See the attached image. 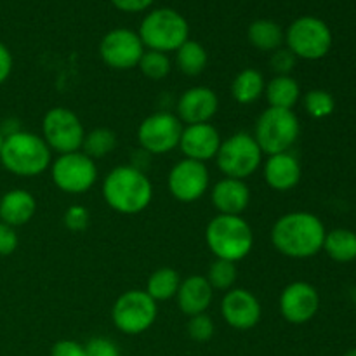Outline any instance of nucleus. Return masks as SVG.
Returning a JSON list of instances; mask_svg holds the SVG:
<instances>
[{
	"mask_svg": "<svg viewBox=\"0 0 356 356\" xmlns=\"http://www.w3.org/2000/svg\"><path fill=\"white\" fill-rule=\"evenodd\" d=\"M344 356H356V348H353V350H350V351H348V353L344 355Z\"/></svg>",
	"mask_w": 356,
	"mask_h": 356,
	"instance_id": "42",
	"label": "nucleus"
},
{
	"mask_svg": "<svg viewBox=\"0 0 356 356\" xmlns=\"http://www.w3.org/2000/svg\"><path fill=\"white\" fill-rule=\"evenodd\" d=\"M299 132L301 124L294 111L270 106L257 118L254 139L259 145L261 152L270 156L289 152L298 141Z\"/></svg>",
	"mask_w": 356,
	"mask_h": 356,
	"instance_id": "6",
	"label": "nucleus"
},
{
	"mask_svg": "<svg viewBox=\"0 0 356 356\" xmlns=\"http://www.w3.org/2000/svg\"><path fill=\"white\" fill-rule=\"evenodd\" d=\"M51 356H87L86 346L72 339H61L52 346Z\"/></svg>",
	"mask_w": 356,
	"mask_h": 356,
	"instance_id": "38",
	"label": "nucleus"
},
{
	"mask_svg": "<svg viewBox=\"0 0 356 356\" xmlns=\"http://www.w3.org/2000/svg\"><path fill=\"white\" fill-rule=\"evenodd\" d=\"M3 139H6V134L0 131V152H2V146H3Z\"/></svg>",
	"mask_w": 356,
	"mask_h": 356,
	"instance_id": "41",
	"label": "nucleus"
},
{
	"mask_svg": "<svg viewBox=\"0 0 356 356\" xmlns=\"http://www.w3.org/2000/svg\"><path fill=\"white\" fill-rule=\"evenodd\" d=\"M320 294L308 282H292L280 294V313L289 323L302 325L316 316Z\"/></svg>",
	"mask_w": 356,
	"mask_h": 356,
	"instance_id": "15",
	"label": "nucleus"
},
{
	"mask_svg": "<svg viewBox=\"0 0 356 356\" xmlns=\"http://www.w3.org/2000/svg\"><path fill=\"white\" fill-rule=\"evenodd\" d=\"M17 233L13 226L0 221V256H10L17 249Z\"/></svg>",
	"mask_w": 356,
	"mask_h": 356,
	"instance_id": "37",
	"label": "nucleus"
},
{
	"mask_svg": "<svg viewBox=\"0 0 356 356\" xmlns=\"http://www.w3.org/2000/svg\"><path fill=\"white\" fill-rule=\"evenodd\" d=\"M211 183V174L205 163L197 160L183 159L170 169L167 184L176 200L191 204L200 200Z\"/></svg>",
	"mask_w": 356,
	"mask_h": 356,
	"instance_id": "14",
	"label": "nucleus"
},
{
	"mask_svg": "<svg viewBox=\"0 0 356 356\" xmlns=\"http://www.w3.org/2000/svg\"><path fill=\"white\" fill-rule=\"evenodd\" d=\"M302 104H305L306 113L309 117L316 118V120L330 117L336 110V99H334L329 90L323 89H313L306 92L305 97H302Z\"/></svg>",
	"mask_w": 356,
	"mask_h": 356,
	"instance_id": "30",
	"label": "nucleus"
},
{
	"mask_svg": "<svg viewBox=\"0 0 356 356\" xmlns=\"http://www.w3.org/2000/svg\"><path fill=\"white\" fill-rule=\"evenodd\" d=\"M332 31L329 24L316 16H301L292 21L285 31V44L296 58L316 61L325 58L332 49Z\"/></svg>",
	"mask_w": 356,
	"mask_h": 356,
	"instance_id": "7",
	"label": "nucleus"
},
{
	"mask_svg": "<svg viewBox=\"0 0 356 356\" xmlns=\"http://www.w3.org/2000/svg\"><path fill=\"white\" fill-rule=\"evenodd\" d=\"M211 202L218 214L242 216L250 204V190L245 181L222 177L212 188Z\"/></svg>",
	"mask_w": 356,
	"mask_h": 356,
	"instance_id": "19",
	"label": "nucleus"
},
{
	"mask_svg": "<svg viewBox=\"0 0 356 356\" xmlns=\"http://www.w3.org/2000/svg\"><path fill=\"white\" fill-rule=\"evenodd\" d=\"M264 94L271 108L292 110L301 97V87L291 75H277L266 83Z\"/></svg>",
	"mask_w": 356,
	"mask_h": 356,
	"instance_id": "23",
	"label": "nucleus"
},
{
	"mask_svg": "<svg viewBox=\"0 0 356 356\" xmlns=\"http://www.w3.org/2000/svg\"><path fill=\"white\" fill-rule=\"evenodd\" d=\"M10 72H13V54L7 45L0 42V86L9 79Z\"/></svg>",
	"mask_w": 356,
	"mask_h": 356,
	"instance_id": "40",
	"label": "nucleus"
},
{
	"mask_svg": "<svg viewBox=\"0 0 356 356\" xmlns=\"http://www.w3.org/2000/svg\"><path fill=\"white\" fill-rule=\"evenodd\" d=\"M42 134L51 152L59 155L80 152L86 138V131L76 113L63 106L52 108L45 113L42 120Z\"/></svg>",
	"mask_w": 356,
	"mask_h": 356,
	"instance_id": "10",
	"label": "nucleus"
},
{
	"mask_svg": "<svg viewBox=\"0 0 356 356\" xmlns=\"http://www.w3.org/2000/svg\"><path fill=\"white\" fill-rule=\"evenodd\" d=\"M145 49L149 51L176 52L190 38V24L186 17L169 7H160L145 16L138 31Z\"/></svg>",
	"mask_w": 356,
	"mask_h": 356,
	"instance_id": "5",
	"label": "nucleus"
},
{
	"mask_svg": "<svg viewBox=\"0 0 356 356\" xmlns=\"http://www.w3.org/2000/svg\"><path fill=\"white\" fill-rule=\"evenodd\" d=\"M323 250L336 263H353L356 259V233L346 228L327 232L325 240H323Z\"/></svg>",
	"mask_w": 356,
	"mask_h": 356,
	"instance_id": "25",
	"label": "nucleus"
},
{
	"mask_svg": "<svg viewBox=\"0 0 356 356\" xmlns=\"http://www.w3.org/2000/svg\"><path fill=\"white\" fill-rule=\"evenodd\" d=\"M214 322L207 313H200V315L190 316L186 323V332L197 343H207L214 336Z\"/></svg>",
	"mask_w": 356,
	"mask_h": 356,
	"instance_id": "33",
	"label": "nucleus"
},
{
	"mask_svg": "<svg viewBox=\"0 0 356 356\" xmlns=\"http://www.w3.org/2000/svg\"><path fill=\"white\" fill-rule=\"evenodd\" d=\"M325 235L327 229L318 216L296 211L277 219L271 228V243L284 256L308 259L323 250Z\"/></svg>",
	"mask_w": 356,
	"mask_h": 356,
	"instance_id": "1",
	"label": "nucleus"
},
{
	"mask_svg": "<svg viewBox=\"0 0 356 356\" xmlns=\"http://www.w3.org/2000/svg\"><path fill=\"white\" fill-rule=\"evenodd\" d=\"M183 122L169 111H159L139 124L138 141L148 155H165L179 148Z\"/></svg>",
	"mask_w": 356,
	"mask_h": 356,
	"instance_id": "12",
	"label": "nucleus"
},
{
	"mask_svg": "<svg viewBox=\"0 0 356 356\" xmlns=\"http://www.w3.org/2000/svg\"><path fill=\"white\" fill-rule=\"evenodd\" d=\"M115 148H117V134L111 129L97 127L87 132L83 138L82 152L92 160L110 155Z\"/></svg>",
	"mask_w": 356,
	"mask_h": 356,
	"instance_id": "29",
	"label": "nucleus"
},
{
	"mask_svg": "<svg viewBox=\"0 0 356 356\" xmlns=\"http://www.w3.org/2000/svg\"><path fill=\"white\" fill-rule=\"evenodd\" d=\"M247 38L256 49L264 52H273L282 47L285 42V33L275 21L270 19H256L250 23L247 30Z\"/></svg>",
	"mask_w": 356,
	"mask_h": 356,
	"instance_id": "26",
	"label": "nucleus"
},
{
	"mask_svg": "<svg viewBox=\"0 0 356 356\" xmlns=\"http://www.w3.org/2000/svg\"><path fill=\"white\" fill-rule=\"evenodd\" d=\"M145 45L134 30L115 28L108 31L99 44V56L106 66L113 70H132L139 65Z\"/></svg>",
	"mask_w": 356,
	"mask_h": 356,
	"instance_id": "13",
	"label": "nucleus"
},
{
	"mask_svg": "<svg viewBox=\"0 0 356 356\" xmlns=\"http://www.w3.org/2000/svg\"><path fill=\"white\" fill-rule=\"evenodd\" d=\"M264 76L259 70L245 68L232 82V96L240 104H252L264 94Z\"/></svg>",
	"mask_w": 356,
	"mask_h": 356,
	"instance_id": "24",
	"label": "nucleus"
},
{
	"mask_svg": "<svg viewBox=\"0 0 356 356\" xmlns=\"http://www.w3.org/2000/svg\"><path fill=\"white\" fill-rule=\"evenodd\" d=\"M261 160H263V152L254 136L247 132H236L232 138L222 141L216 155V162L225 177L240 181L252 176L261 167Z\"/></svg>",
	"mask_w": 356,
	"mask_h": 356,
	"instance_id": "8",
	"label": "nucleus"
},
{
	"mask_svg": "<svg viewBox=\"0 0 356 356\" xmlns=\"http://www.w3.org/2000/svg\"><path fill=\"white\" fill-rule=\"evenodd\" d=\"M296 61H298V58L287 47H280L271 52L270 66L273 72H277V75H291V72L296 66Z\"/></svg>",
	"mask_w": 356,
	"mask_h": 356,
	"instance_id": "35",
	"label": "nucleus"
},
{
	"mask_svg": "<svg viewBox=\"0 0 356 356\" xmlns=\"http://www.w3.org/2000/svg\"><path fill=\"white\" fill-rule=\"evenodd\" d=\"M52 183L63 193L82 195L94 186L97 179V167L83 152L59 155L51 165Z\"/></svg>",
	"mask_w": 356,
	"mask_h": 356,
	"instance_id": "11",
	"label": "nucleus"
},
{
	"mask_svg": "<svg viewBox=\"0 0 356 356\" xmlns=\"http://www.w3.org/2000/svg\"><path fill=\"white\" fill-rule=\"evenodd\" d=\"M89 221H90L89 211H87L86 207H82V205H72V207L65 212V216H63V222H65L66 228H68L70 232H75V233H80L83 232V229H87Z\"/></svg>",
	"mask_w": 356,
	"mask_h": 356,
	"instance_id": "34",
	"label": "nucleus"
},
{
	"mask_svg": "<svg viewBox=\"0 0 356 356\" xmlns=\"http://www.w3.org/2000/svg\"><path fill=\"white\" fill-rule=\"evenodd\" d=\"M177 306L186 316H195L205 313L211 306L214 298V289L202 275H191V277L181 280L177 289Z\"/></svg>",
	"mask_w": 356,
	"mask_h": 356,
	"instance_id": "21",
	"label": "nucleus"
},
{
	"mask_svg": "<svg viewBox=\"0 0 356 356\" xmlns=\"http://www.w3.org/2000/svg\"><path fill=\"white\" fill-rule=\"evenodd\" d=\"M219 110V97L212 89L204 86L191 87L181 94L177 101L176 117L186 125L209 124Z\"/></svg>",
	"mask_w": 356,
	"mask_h": 356,
	"instance_id": "17",
	"label": "nucleus"
},
{
	"mask_svg": "<svg viewBox=\"0 0 356 356\" xmlns=\"http://www.w3.org/2000/svg\"><path fill=\"white\" fill-rule=\"evenodd\" d=\"M138 68L143 75L149 80H163L170 73V59L169 56L159 51H145Z\"/></svg>",
	"mask_w": 356,
	"mask_h": 356,
	"instance_id": "32",
	"label": "nucleus"
},
{
	"mask_svg": "<svg viewBox=\"0 0 356 356\" xmlns=\"http://www.w3.org/2000/svg\"><path fill=\"white\" fill-rule=\"evenodd\" d=\"M264 181L275 191H289L296 188L301 181V163L292 153H278L270 155L264 163Z\"/></svg>",
	"mask_w": 356,
	"mask_h": 356,
	"instance_id": "20",
	"label": "nucleus"
},
{
	"mask_svg": "<svg viewBox=\"0 0 356 356\" xmlns=\"http://www.w3.org/2000/svg\"><path fill=\"white\" fill-rule=\"evenodd\" d=\"M221 136L212 124H193L183 127L179 148L184 159L205 163L216 159L221 146Z\"/></svg>",
	"mask_w": 356,
	"mask_h": 356,
	"instance_id": "18",
	"label": "nucleus"
},
{
	"mask_svg": "<svg viewBox=\"0 0 356 356\" xmlns=\"http://www.w3.org/2000/svg\"><path fill=\"white\" fill-rule=\"evenodd\" d=\"M155 0H111L115 7L122 13H143V10L148 9Z\"/></svg>",
	"mask_w": 356,
	"mask_h": 356,
	"instance_id": "39",
	"label": "nucleus"
},
{
	"mask_svg": "<svg viewBox=\"0 0 356 356\" xmlns=\"http://www.w3.org/2000/svg\"><path fill=\"white\" fill-rule=\"evenodd\" d=\"M87 356H120L117 344L106 337H94L86 344Z\"/></svg>",
	"mask_w": 356,
	"mask_h": 356,
	"instance_id": "36",
	"label": "nucleus"
},
{
	"mask_svg": "<svg viewBox=\"0 0 356 356\" xmlns=\"http://www.w3.org/2000/svg\"><path fill=\"white\" fill-rule=\"evenodd\" d=\"M205 278H207V282L214 291L228 292L229 289H233L236 282L235 263L225 259H216L211 264V268H209V273Z\"/></svg>",
	"mask_w": 356,
	"mask_h": 356,
	"instance_id": "31",
	"label": "nucleus"
},
{
	"mask_svg": "<svg viewBox=\"0 0 356 356\" xmlns=\"http://www.w3.org/2000/svg\"><path fill=\"white\" fill-rule=\"evenodd\" d=\"M179 285L181 278L176 270H172V268H159V270L149 275L145 291L155 302L169 301L177 294Z\"/></svg>",
	"mask_w": 356,
	"mask_h": 356,
	"instance_id": "27",
	"label": "nucleus"
},
{
	"mask_svg": "<svg viewBox=\"0 0 356 356\" xmlns=\"http://www.w3.org/2000/svg\"><path fill=\"white\" fill-rule=\"evenodd\" d=\"M159 308L146 291H127L115 301L111 318L115 327L127 336L146 332L155 323Z\"/></svg>",
	"mask_w": 356,
	"mask_h": 356,
	"instance_id": "9",
	"label": "nucleus"
},
{
	"mask_svg": "<svg viewBox=\"0 0 356 356\" xmlns=\"http://www.w3.org/2000/svg\"><path fill=\"white\" fill-rule=\"evenodd\" d=\"M35 212H37V200L30 191L17 188L7 191L0 198V221L13 228L30 222Z\"/></svg>",
	"mask_w": 356,
	"mask_h": 356,
	"instance_id": "22",
	"label": "nucleus"
},
{
	"mask_svg": "<svg viewBox=\"0 0 356 356\" xmlns=\"http://www.w3.org/2000/svg\"><path fill=\"white\" fill-rule=\"evenodd\" d=\"M101 191L108 207L125 216L146 211L153 200L152 181L143 170L132 165H120L110 170Z\"/></svg>",
	"mask_w": 356,
	"mask_h": 356,
	"instance_id": "2",
	"label": "nucleus"
},
{
	"mask_svg": "<svg viewBox=\"0 0 356 356\" xmlns=\"http://www.w3.org/2000/svg\"><path fill=\"white\" fill-rule=\"evenodd\" d=\"M51 148L44 138L26 131L10 132L3 139L0 162L9 172L21 177H33L51 167Z\"/></svg>",
	"mask_w": 356,
	"mask_h": 356,
	"instance_id": "3",
	"label": "nucleus"
},
{
	"mask_svg": "<svg viewBox=\"0 0 356 356\" xmlns=\"http://www.w3.org/2000/svg\"><path fill=\"white\" fill-rule=\"evenodd\" d=\"M207 59L209 56L204 45L197 40H190V38L176 51L177 68L188 76L200 75L207 66Z\"/></svg>",
	"mask_w": 356,
	"mask_h": 356,
	"instance_id": "28",
	"label": "nucleus"
},
{
	"mask_svg": "<svg viewBox=\"0 0 356 356\" xmlns=\"http://www.w3.org/2000/svg\"><path fill=\"white\" fill-rule=\"evenodd\" d=\"M205 242L216 259L238 263L252 250L254 233L242 216L218 214L205 228Z\"/></svg>",
	"mask_w": 356,
	"mask_h": 356,
	"instance_id": "4",
	"label": "nucleus"
},
{
	"mask_svg": "<svg viewBox=\"0 0 356 356\" xmlns=\"http://www.w3.org/2000/svg\"><path fill=\"white\" fill-rule=\"evenodd\" d=\"M261 302L245 289H229L221 301V315L232 329L250 330L261 320Z\"/></svg>",
	"mask_w": 356,
	"mask_h": 356,
	"instance_id": "16",
	"label": "nucleus"
}]
</instances>
